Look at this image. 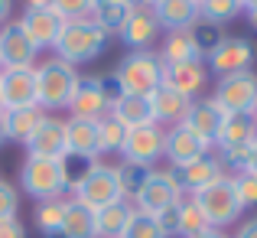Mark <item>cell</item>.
I'll list each match as a JSON object with an SVG mask.
<instances>
[{
  "label": "cell",
  "mask_w": 257,
  "mask_h": 238,
  "mask_svg": "<svg viewBox=\"0 0 257 238\" xmlns=\"http://www.w3.org/2000/svg\"><path fill=\"white\" fill-rule=\"evenodd\" d=\"M160 62L163 65H182V62H195V59H202L199 46L192 43V36H189V30H179V33H166L163 46H160Z\"/></svg>",
  "instance_id": "cell-28"
},
{
  "label": "cell",
  "mask_w": 257,
  "mask_h": 238,
  "mask_svg": "<svg viewBox=\"0 0 257 238\" xmlns=\"http://www.w3.org/2000/svg\"><path fill=\"white\" fill-rule=\"evenodd\" d=\"M225 118H228V114L221 111V105L215 98H192V101H189V108H186V118H182L179 124H186L189 131L199 134L208 147H215Z\"/></svg>",
  "instance_id": "cell-13"
},
{
  "label": "cell",
  "mask_w": 257,
  "mask_h": 238,
  "mask_svg": "<svg viewBox=\"0 0 257 238\" xmlns=\"http://www.w3.org/2000/svg\"><path fill=\"white\" fill-rule=\"evenodd\" d=\"M134 215V202L131 199H117L111 206L94 212V238H120Z\"/></svg>",
  "instance_id": "cell-24"
},
{
  "label": "cell",
  "mask_w": 257,
  "mask_h": 238,
  "mask_svg": "<svg viewBox=\"0 0 257 238\" xmlns=\"http://www.w3.org/2000/svg\"><path fill=\"white\" fill-rule=\"evenodd\" d=\"M189 101H192V98H186V95L173 92L170 85H160L157 92L150 95V105H153V121H157V124H179V121L186 118Z\"/></svg>",
  "instance_id": "cell-26"
},
{
  "label": "cell",
  "mask_w": 257,
  "mask_h": 238,
  "mask_svg": "<svg viewBox=\"0 0 257 238\" xmlns=\"http://www.w3.org/2000/svg\"><path fill=\"white\" fill-rule=\"evenodd\" d=\"M72 118L78 121H101L107 111H111V101L104 98V88H101V78H78L75 95L69 101Z\"/></svg>",
  "instance_id": "cell-17"
},
{
  "label": "cell",
  "mask_w": 257,
  "mask_h": 238,
  "mask_svg": "<svg viewBox=\"0 0 257 238\" xmlns=\"http://www.w3.org/2000/svg\"><path fill=\"white\" fill-rule=\"evenodd\" d=\"M131 10H134V7L120 4V0H98V4H94L91 20L101 26V30H107V36H111V33H120V26L127 23Z\"/></svg>",
  "instance_id": "cell-30"
},
{
  "label": "cell",
  "mask_w": 257,
  "mask_h": 238,
  "mask_svg": "<svg viewBox=\"0 0 257 238\" xmlns=\"http://www.w3.org/2000/svg\"><path fill=\"white\" fill-rule=\"evenodd\" d=\"M205 82H208V69H205L202 59H195V62H182V65H166V72H163V85H170L173 92L186 95V98L202 95Z\"/></svg>",
  "instance_id": "cell-21"
},
{
  "label": "cell",
  "mask_w": 257,
  "mask_h": 238,
  "mask_svg": "<svg viewBox=\"0 0 257 238\" xmlns=\"http://www.w3.org/2000/svg\"><path fill=\"white\" fill-rule=\"evenodd\" d=\"M189 36H192V43L199 46V52H202V59L208 56V52L215 49V46L225 39V33H221V26L218 23H212V20H195L192 26H189Z\"/></svg>",
  "instance_id": "cell-34"
},
{
  "label": "cell",
  "mask_w": 257,
  "mask_h": 238,
  "mask_svg": "<svg viewBox=\"0 0 257 238\" xmlns=\"http://www.w3.org/2000/svg\"><path fill=\"white\" fill-rule=\"evenodd\" d=\"M163 72H166V65L160 62L157 52L137 49V52H127L111 75L117 78V85H120L124 95H144V98H150V95L163 85Z\"/></svg>",
  "instance_id": "cell-5"
},
{
  "label": "cell",
  "mask_w": 257,
  "mask_h": 238,
  "mask_svg": "<svg viewBox=\"0 0 257 238\" xmlns=\"http://www.w3.org/2000/svg\"><path fill=\"white\" fill-rule=\"evenodd\" d=\"M36 105V78L33 69H0V108H33Z\"/></svg>",
  "instance_id": "cell-14"
},
{
  "label": "cell",
  "mask_w": 257,
  "mask_h": 238,
  "mask_svg": "<svg viewBox=\"0 0 257 238\" xmlns=\"http://www.w3.org/2000/svg\"><path fill=\"white\" fill-rule=\"evenodd\" d=\"M107 39H111L107 30H101L94 20H72V23L62 26L52 49H56V59H62V62L78 69V65L94 62L107 49Z\"/></svg>",
  "instance_id": "cell-3"
},
{
  "label": "cell",
  "mask_w": 257,
  "mask_h": 238,
  "mask_svg": "<svg viewBox=\"0 0 257 238\" xmlns=\"http://www.w3.org/2000/svg\"><path fill=\"white\" fill-rule=\"evenodd\" d=\"M212 98L221 105L225 114H247V118H254V111H257V72H238V75L218 78Z\"/></svg>",
  "instance_id": "cell-9"
},
{
  "label": "cell",
  "mask_w": 257,
  "mask_h": 238,
  "mask_svg": "<svg viewBox=\"0 0 257 238\" xmlns=\"http://www.w3.org/2000/svg\"><path fill=\"white\" fill-rule=\"evenodd\" d=\"M205 153H212V147H208L199 134L189 131L186 124H173L170 131H166V137H163V157L170 160V167L199 160V157H205Z\"/></svg>",
  "instance_id": "cell-16"
},
{
  "label": "cell",
  "mask_w": 257,
  "mask_h": 238,
  "mask_svg": "<svg viewBox=\"0 0 257 238\" xmlns=\"http://www.w3.org/2000/svg\"><path fill=\"white\" fill-rule=\"evenodd\" d=\"M153 17H157L160 30H189V26L199 20V0H160L153 7Z\"/></svg>",
  "instance_id": "cell-22"
},
{
  "label": "cell",
  "mask_w": 257,
  "mask_h": 238,
  "mask_svg": "<svg viewBox=\"0 0 257 238\" xmlns=\"http://www.w3.org/2000/svg\"><path fill=\"white\" fill-rule=\"evenodd\" d=\"M117 36L124 39V46H131V52L150 49V46L157 43V36H160V23H157V17H153V10L150 7H134Z\"/></svg>",
  "instance_id": "cell-19"
},
{
  "label": "cell",
  "mask_w": 257,
  "mask_h": 238,
  "mask_svg": "<svg viewBox=\"0 0 257 238\" xmlns=\"http://www.w3.org/2000/svg\"><path fill=\"white\" fill-rule=\"evenodd\" d=\"M20 26L26 30V36L36 43V49H52L59 39V33H62L65 20L59 17L52 7H36V10H23V17H20Z\"/></svg>",
  "instance_id": "cell-15"
},
{
  "label": "cell",
  "mask_w": 257,
  "mask_h": 238,
  "mask_svg": "<svg viewBox=\"0 0 257 238\" xmlns=\"http://www.w3.org/2000/svg\"><path fill=\"white\" fill-rule=\"evenodd\" d=\"M134 209L137 212H163V209L176 206V202H182V189L173 183V176L166 173V170H147L144 173V183L137 186V193H134Z\"/></svg>",
  "instance_id": "cell-8"
},
{
  "label": "cell",
  "mask_w": 257,
  "mask_h": 238,
  "mask_svg": "<svg viewBox=\"0 0 257 238\" xmlns=\"http://www.w3.org/2000/svg\"><path fill=\"white\" fill-rule=\"evenodd\" d=\"M107 114H111L117 124H124L127 131H131V127H144V124H157V121H153V105L144 95H120Z\"/></svg>",
  "instance_id": "cell-23"
},
{
  "label": "cell",
  "mask_w": 257,
  "mask_h": 238,
  "mask_svg": "<svg viewBox=\"0 0 257 238\" xmlns=\"http://www.w3.org/2000/svg\"><path fill=\"white\" fill-rule=\"evenodd\" d=\"M192 238H228L221 228H205V232H199V235H192Z\"/></svg>",
  "instance_id": "cell-46"
},
{
  "label": "cell",
  "mask_w": 257,
  "mask_h": 238,
  "mask_svg": "<svg viewBox=\"0 0 257 238\" xmlns=\"http://www.w3.org/2000/svg\"><path fill=\"white\" fill-rule=\"evenodd\" d=\"M46 118V111L39 105L33 108H13V111H4V134L13 144H26L33 137V131L39 127V121Z\"/></svg>",
  "instance_id": "cell-25"
},
{
  "label": "cell",
  "mask_w": 257,
  "mask_h": 238,
  "mask_svg": "<svg viewBox=\"0 0 257 238\" xmlns=\"http://www.w3.org/2000/svg\"><path fill=\"white\" fill-rule=\"evenodd\" d=\"M0 238H26V225L20 219H4L0 222Z\"/></svg>",
  "instance_id": "cell-42"
},
{
  "label": "cell",
  "mask_w": 257,
  "mask_h": 238,
  "mask_svg": "<svg viewBox=\"0 0 257 238\" xmlns=\"http://www.w3.org/2000/svg\"><path fill=\"white\" fill-rule=\"evenodd\" d=\"M202 62H205V69L215 72L218 78L238 75V72H251L254 46H251V39H244V36H225Z\"/></svg>",
  "instance_id": "cell-10"
},
{
  "label": "cell",
  "mask_w": 257,
  "mask_h": 238,
  "mask_svg": "<svg viewBox=\"0 0 257 238\" xmlns=\"http://www.w3.org/2000/svg\"><path fill=\"white\" fill-rule=\"evenodd\" d=\"M0 111H4V108H0Z\"/></svg>",
  "instance_id": "cell-53"
},
{
  "label": "cell",
  "mask_w": 257,
  "mask_h": 238,
  "mask_svg": "<svg viewBox=\"0 0 257 238\" xmlns=\"http://www.w3.org/2000/svg\"><path fill=\"white\" fill-rule=\"evenodd\" d=\"M157 4H160V0H140V7H150V10H153Z\"/></svg>",
  "instance_id": "cell-50"
},
{
  "label": "cell",
  "mask_w": 257,
  "mask_h": 238,
  "mask_svg": "<svg viewBox=\"0 0 257 238\" xmlns=\"http://www.w3.org/2000/svg\"><path fill=\"white\" fill-rule=\"evenodd\" d=\"M33 78H36V105L49 114V111L69 108V101H72V95H75V85H78L82 75L75 72V65L49 56L46 62L33 65Z\"/></svg>",
  "instance_id": "cell-2"
},
{
  "label": "cell",
  "mask_w": 257,
  "mask_h": 238,
  "mask_svg": "<svg viewBox=\"0 0 257 238\" xmlns=\"http://www.w3.org/2000/svg\"><path fill=\"white\" fill-rule=\"evenodd\" d=\"M244 13H247V23H251V26H254V30H257V4H254V7H247V10H244Z\"/></svg>",
  "instance_id": "cell-48"
},
{
  "label": "cell",
  "mask_w": 257,
  "mask_h": 238,
  "mask_svg": "<svg viewBox=\"0 0 257 238\" xmlns=\"http://www.w3.org/2000/svg\"><path fill=\"white\" fill-rule=\"evenodd\" d=\"M257 4V0H241V7H244V10H247V7H254Z\"/></svg>",
  "instance_id": "cell-51"
},
{
  "label": "cell",
  "mask_w": 257,
  "mask_h": 238,
  "mask_svg": "<svg viewBox=\"0 0 257 238\" xmlns=\"http://www.w3.org/2000/svg\"><path fill=\"white\" fill-rule=\"evenodd\" d=\"M192 199L199 202V209L205 212V219H208V225H212V228H228L231 222L241 219V212H244V206H241L238 196H234L231 176H225V180L205 186L202 193H195Z\"/></svg>",
  "instance_id": "cell-6"
},
{
  "label": "cell",
  "mask_w": 257,
  "mask_h": 238,
  "mask_svg": "<svg viewBox=\"0 0 257 238\" xmlns=\"http://www.w3.org/2000/svg\"><path fill=\"white\" fill-rule=\"evenodd\" d=\"M124 137H127V127L117 124L111 114H104V118L98 121V150L101 153H117L120 144H124Z\"/></svg>",
  "instance_id": "cell-35"
},
{
  "label": "cell",
  "mask_w": 257,
  "mask_h": 238,
  "mask_svg": "<svg viewBox=\"0 0 257 238\" xmlns=\"http://www.w3.org/2000/svg\"><path fill=\"white\" fill-rule=\"evenodd\" d=\"M163 137H166V131L160 124L131 127L117 153L124 157V163H131V167L157 170V160H163Z\"/></svg>",
  "instance_id": "cell-7"
},
{
  "label": "cell",
  "mask_w": 257,
  "mask_h": 238,
  "mask_svg": "<svg viewBox=\"0 0 257 238\" xmlns=\"http://www.w3.org/2000/svg\"><path fill=\"white\" fill-rule=\"evenodd\" d=\"M65 202L69 199H46L36 206V228L46 238H56L62 232V219H65Z\"/></svg>",
  "instance_id": "cell-31"
},
{
  "label": "cell",
  "mask_w": 257,
  "mask_h": 238,
  "mask_svg": "<svg viewBox=\"0 0 257 238\" xmlns=\"http://www.w3.org/2000/svg\"><path fill=\"white\" fill-rule=\"evenodd\" d=\"M65 157H78L94 163L101 157L98 150V121H65Z\"/></svg>",
  "instance_id": "cell-20"
},
{
  "label": "cell",
  "mask_w": 257,
  "mask_h": 238,
  "mask_svg": "<svg viewBox=\"0 0 257 238\" xmlns=\"http://www.w3.org/2000/svg\"><path fill=\"white\" fill-rule=\"evenodd\" d=\"M153 219H157V225L163 228L166 238H173L176 232H179V202H176V206H170V209H163V212H157Z\"/></svg>",
  "instance_id": "cell-41"
},
{
  "label": "cell",
  "mask_w": 257,
  "mask_h": 238,
  "mask_svg": "<svg viewBox=\"0 0 257 238\" xmlns=\"http://www.w3.org/2000/svg\"><path fill=\"white\" fill-rule=\"evenodd\" d=\"M234 238H257V215L247 219V222H241L238 232H234Z\"/></svg>",
  "instance_id": "cell-43"
},
{
  "label": "cell",
  "mask_w": 257,
  "mask_h": 238,
  "mask_svg": "<svg viewBox=\"0 0 257 238\" xmlns=\"http://www.w3.org/2000/svg\"><path fill=\"white\" fill-rule=\"evenodd\" d=\"M23 4H26V10H36V7H49L52 0H23Z\"/></svg>",
  "instance_id": "cell-47"
},
{
  "label": "cell",
  "mask_w": 257,
  "mask_h": 238,
  "mask_svg": "<svg viewBox=\"0 0 257 238\" xmlns=\"http://www.w3.org/2000/svg\"><path fill=\"white\" fill-rule=\"evenodd\" d=\"M69 193H72V199L82 202V206H88L91 212H98V209H104V206H111V202L124 199L117 167L101 163V160H94L91 167L78 176V180L69 183Z\"/></svg>",
  "instance_id": "cell-4"
},
{
  "label": "cell",
  "mask_w": 257,
  "mask_h": 238,
  "mask_svg": "<svg viewBox=\"0 0 257 238\" xmlns=\"http://www.w3.org/2000/svg\"><path fill=\"white\" fill-rule=\"evenodd\" d=\"M10 17H13V0H0V26L10 23Z\"/></svg>",
  "instance_id": "cell-45"
},
{
  "label": "cell",
  "mask_w": 257,
  "mask_h": 238,
  "mask_svg": "<svg viewBox=\"0 0 257 238\" xmlns=\"http://www.w3.org/2000/svg\"><path fill=\"white\" fill-rule=\"evenodd\" d=\"M120 238H166V235H163V228L157 225V219H153L150 212H137V209H134V215H131V222H127V228H124Z\"/></svg>",
  "instance_id": "cell-36"
},
{
  "label": "cell",
  "mask_w": 257,
  "mask_h": 238,
  "mask_svg": "<svg viewBox=\"0 0 257 238\" xmlns=\"http://www.w3.org/2000/svg\"><path fill=\"white\" fill-rule=\"evenodd\" d=\"M0 144H7V134H4V111H0Z\"/></svg>",
  "instance_id": "cell-49"
},
{
  "label": "cell",
  "mask_w": 257,
  "mask_h": 238,
  "mask_svg": "<svg viewBox=\"0 0 257 238\" xmlns=\"http://www.w3.org/2000/svg\"><path fill=\"white\" fill-rule=\"evenodd\" d=\"M117 173H120V189H124V199H134V193H137V186L144 183V173H147V170L131 167V163H120Z\"/></svg>",
  "instance_id": "cell-40"
},
{
  "label": "cell",
  "mask_w": 257,
  "mask_h": 238,
  "mask_svg": "<svg viewBox=\"0 0 257 238\" xmlns=\"http://www.w3.org/2000/svg\"><path fill=\"white\" fill-rule=\"evenodd\" d=\"M94 4H98V0H52L49 7L65 20V23H72V20H91Z\"/></svg>",
  "instance_id": "cell-37"
},
{
  "label": "cell",
  "mask_w": 257,
  "mask_h": 238,
  "mask_svg": "<svg viewBox=\"0 0 257 238\" xmlns=\"http://www.w3.org/2000/svg\"><path fill=\"white\" fill-rule=\"evenodd\" d=\"M69 160L65 157H30L26 153L20 163V186L26 196L46 202V199H62L69 189Z\"/></svg>",
  "instance_id": "cell-1"
},
{
  "label": "cell",
  "mask_w": 257,
  "mask_h": 238,
  "mask_svg": "<svg viewBox=\"0 0 257 238\" xmlns=\"http://www.w3.org/2000/svg\"><path fill=\"white\" fill-rule=\"evenodd\" d=\"M244 170L251 176H257V137L251 140V147H247V163H244Z\"/></svg>",
  "instance_id": "cell-44"
},
{
  "label": "cell",
  "mask_w": 257,
  "mask_h": 238,
  "mask_svg": "<svg viewBox=\"0 0 257 238\" xmlns=\"http://www.w3.org/2000/svg\"><path fill=\"white\" fill-rule=\"evenodd\" d=\"M205 228H212V225H208L205 212L199 209V202H195V199H182L179 202V232H176V235L192 238V235L205 232Z\"/></svg>",
  "instance_id": "cell-32"
},
{
  "label": "cell",
  "mask_w": 257,
  "mask_h": 238,
  "mask_svg": "<svg viewBox=\"0 0 257 238\" xmlns=\"http://www.w3.org/2000/svg\"><path fill=\"white\" fill-rule=\"evenodd\" d=\"M241 10H244L241 0H199V17L212 20V23H218V26L231 23Z\"/></svg>",
  "instance_id": "cell-33"
},
{
  "label": "cell",
  "mask_w": 257,
  "mask_h": 238,
  "mask_svg": "<svg viewBox=\"0 0 257 238\" xmlns=\"http://www.w3.org/2000/svg\"><path fill=\"white\" fill-rule=\"evenodd\" d=\"M62 238H94V212L82 202L69 199L65 202V219H62Z\"/></svg>",
  "instance_id": "cell-29"
},
{
  "label": "cell",
  "mask_w": 257,
  "mask_h": 238,
  "mask_svg": "<svg viewBox=\"0 0 257 238\" xmlns=\"http://www.w3.org/2000/svg\"><path fill=\"white\" fill-rule=\"evenodd\" d=\"M257 137V124L247 114H228L225 124H221V134L215 140L218 150H234V147H251V140Z\"/></svg>",
  "instance_id": "cell-27"
},
{
  "label": "cell",
  "mask_w": 257,
  "mask_h": 238,
  "mask_svg": "<svg viewBox=\"0 0 257 238\" xmlns=\"http://www.w3.org/2000/svg\"><path fill=\"white\" fill-rule=\"evenodd\" d=\"M39 59V49L26 30L20 26V20L0 26V69H33Z\"/></svg>",
  "instance_id": "cell-12"
},
{
  "label": "cell",
  "mask_w": 257,
  "mask_h": 238,
  "mask_svg": "<svg viewBox=\"0 0 257 238\" xmlns=\"http://www.w3.org/2000/svg\"><path fill=\"white\" fill-rule=\"evenodd\" d=\"M17 212H20V189L13 183L0 180V222L17 219Z\"/></svg>",
  "instance_id": "cell-39"
},
{
  "label": "cell",
  "mask_w": 257,
  "mask_h": 238,
  "mask_svg": "<svg viewBox=\"0 0 257 238\" xmlns=\"http://www.w3.org/2000/svg\"><path fill=\"white\" fill-rule=\"evenodd\" d=\"M231 186H234V196H238V202L244 209L257 206V176H251L247 170H241V173L231 176Z\"/></svg>",
  "instance_id": "cell-38"
},
{
  "label": "cell",
  "mask_w": 257,
  "mask_h": 238,
  "mask_svg": "<svg viewBox=\"0 0 257 238\" xmlns=\"http://www.w3.org/2000/svg\"><path fill=\"white\" fill-rule=\"evenodd\" d=\"M254 124H257V111H254Z\"/></svg>",
  "instance_id": "cell-52"
},
{
  "label": "cell",
  "mask_w": 257,
  "mask_h": 238,
  "mask_svg": "<svg viewBox=\"0 0 257 238\" xmlns=\"http://www.w3.org/2000/svg\"><path fill=\"white\" fill-rule=\"evenodd\" d=\"M23 147H26L30 157H65V121L46 114V118L39 121V127L33 131V137L26 140Z\"/></svg>",
  "instance_id": "cell-18"
},
{
  "label": "cell",
  "mask_w": 257,
  "mask_h": 238,
  "mask_svg": "<svg viewBox=\"0 0 257 238\" xmlns=\"http://www.w3.org/2000/svg\"><path fill=\"white\" fill-rule=\"evenodd\" d=\"M166 173L173 176V183L182 189V193H202L205 186H212V183L225 180L228 170L221 167V160L215 157V153H205V157L199 160H189V163H179V167H170Z\"/></svg>",
  "instance_id": "cell-11"
}]
</instances>
